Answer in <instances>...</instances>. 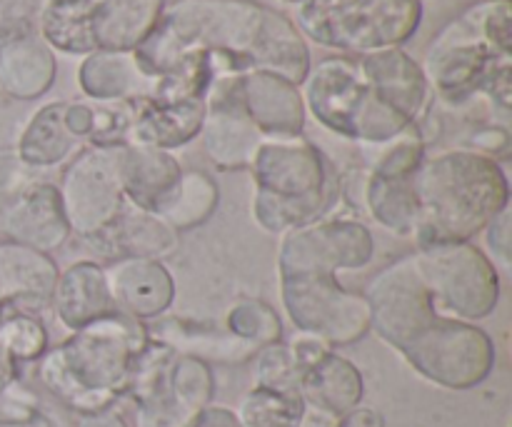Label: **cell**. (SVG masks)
<instances>
[{
  "label": "cell",
  "mask_w": 512,
  "mask_h": 427,
  "mask_svg": "<svg viewBox=\"0 0 512 427\" xmlns=\"http://www.w3.org/2000/svg\"><path fill=\"white\" fill-rule=\"evenodd\" d=\"M50 308L55 310L60 325L70 333L93 320L118 313L113 298H110L103 265L95 260H78L65 268L55 280Z\"/></svg>",
  "instance_id": "obj_24"
},
{
  "label": "cell",
  "mask_w": 512,
  "mask_h": 427,
  "mask_svg": "<svg viewBox=\"0 0 512 427\" xmlns=\"http://www.w3.org/2000/svg\"><path fill=\"white\" fill-rule=\"evenodd\" d=\"M358 68L375 98L403 115L410 125H420L433 113L435 95L425 78L423 65L403 48L360 55Z\"/></svg>",
  "instance_id": "obj_16"
},
{
  "label": "cell",
  "mask_w": 512,
  "mask_h": 427,
  "mask_svg": "<svg viewBox=\"0 0 512 427\" xmlns=\"http://www.w3.org/2000/svg\"><path fill=\"white\" fill-rule=\"evenodd\" d=\"M123 145H83L55 185L70 233L88 240L108 228L125 208L120 185Z\"/></svg>",
  "instance_id": "obj_13"
},
{
  "label": "cell",
  "mask_w": 512,
  "mask_h": 427,
  "mask_svg": "<svg viewBox=\"0 0 512 427\" xmlns=\"http://www.w3.org/2000/svg\"><path fill=\"white\" fill-rule=\"evenodd\" d=\"M78 85L88 100H140L153 90V78L133 50H93L80 60Z\"/></svg>",
  "instance_id": "obj_25"
},
{
  "label": "cell",
  "mask_w": 512,
  "mask_h": 427,
  "mask_svg": "<svg viewBox=\"0 0 512 427\" xmlns=\"http://www.w3.org/2000/svg\"><path fill=\"white\" fill-rule=\"evenodd\" d=\"M168 0H100L93 13L95 50H135L158 25Z\"/></svg>",
  "instance_id": "obj_27"
},
{
  "label": "cell",
  "mask_w": 512,
  "mask_h": 427,
  "mask_svg": "<svg viewBox=\"0 0 512 427\" xmlns=\"http://www.w3.org/2000/svg\"><path fill=\"white\" fill-rule=\"evenodd\" d=\"M103 270L118 313L150 323L163 318L173 305L175 280L163 260L118 258L103 265Z\"/></svg>",
  "instance_id": "obj_17"
},
{
  "label": "cell",
  "mask_w": 512,
  "mask_h": 427,
  "mask_svg": "<svg viewBox=\"0 0 512 427\" xmlns=\"http://www.w3.org/2000/svg\"><path fill=\"white\" fill-rule=\"evenodd\" d=\"M218 200V183L205 170H188V173L180 175L178 188H175L168 205L160 210V218L173 225L178 233L198 228L218 210Z\"/></svg>",
  "instance_id": "obj_32"
},
{
  "label": "cell",
  "mask_w": 512,
  "mask_h": 427,
  "mask_svg": "<svg viewBox=\"0 0 512 427\" xmlns=\"http://www.w3.org/2000/svg\"><path fill=\"white\" fill-rule=\"evenodd\" d=\"M375 238L358 218H325L285 230L278 243V275L360 270L373 260Z\"/></svg>",
  "instance_id": "obj_14"
},
{
  "label": "cell",
  "mask_w": 512,
  "mask_h": 427,
  "mask_svg": "<svg viewBox=\"0 0 512 427\" xmlns=\"http://www.w3.org/2000/svg\"><path fill=\"white\" fill-rule=\"evenodd\" d=\"M293 25L305 40L353 58L403 48L420 28V0H295Z\"/></svg>",
  "instance_id": "obj_6"
},
{
  "label": "cell",
  "mask_w": 512,
  "mask_h": 427,
  "mask_svg": "<svg viewBox=\"0 0 512 427\" xmlns=\"http://www.w3.org/2000/svg\"><path fill=\"white\" fill-rule=\"evenodd\" d=\"M363 215L373 218L388 233L413 238L418 225V198L413 178H383L368 170L363 190Z\"/></svg>",
  "instance_id": "obj_31"
},
{
  "label": "cell",
  "mask_w": 512,
  "mask_h": 427,
  "mask_svg": "<svg viewBox=\"0 0 512 427\" xmlns=\"http://www.w3.org/2000/svg\"><path fill=\"white\" fill-rule=\"evenodd\" d=\"M0 233L50 255L70 240L58 188L28 168L15 150H0Z\"/></svg>",
  "instance_id": "obj_10"
},
{
  "label": "cell",
  "mask_w": 512,
  "mask_h": 427,
  "mask_svg": "<svg viewBox=\"0 0 512 427\" xmlns=\"http://www.w3.org/2000/svg\"><path fill=\"white\" fill-rule=\"evenodd\" d=\"M305 113L318 125L355 145H375L410 128L408 120L380 103L358 68V58L333 55L310 65L298 85Z\"/></svg>",
  "instance_id": "obj_7"
},
{
  "label": "cell",
  "mask_w": 512,
  "mask_h": 427,
  "mask_svg": "<svg viewBox=\"0 0 512 427\" xmlns=\"http://www.w3.org/2000/svg\"><path fill=\"white\" fill-rule=\"evenodd\" d=\"M78 427H128V423L113 410H103V413L80 415Z\"/></svg>",
  "instance_id": "obj_47"
},
{
  "label": "cell",
  "mask_w": 512,
  "mask_h": 427,
  "mask_svg": "<svg viewBox=\"0 0 512 427\" xmlns=\"http://www.w3.org/2000/svg\"><path fill=\"white\" fill-rule=\"evenodd\" d=\"M58 75L55 50L38 33L0 45V90L15 100H35L48 93Z\"/></svg>",
  "instance_id": "obj_26"
},
{
  "label": "cell",
  "mask_w": 512,
  "mask_h": 427,
  "mask_svg": "<svg viewBox=\"0 0 512 427\" xmlns=\"http://www.w3.org/2000/svg\"><path fill=\"white\" fill-rule=\"evenodd\" d=\"M98 3L100 0H38L35 33L58 53H93V13Z\"/></svg>",
  "instance_id": "obj_30"
},
{
  "label": "cell",
  "mask_w": 512,
  "mask_h": 427,
  "mask_svg": "<svg viewBox=\"0 0 512 427\" xmlns=\"http://www.w3.org/2000/svg\"><path fill=\"white\" fill-rule=\"evenodd\" d=\"M253 373L255 388L278 390V393H298L300 378H303V368L285 340L263 345L253 355Z\"/></svg>",
  "instance_id": "obj_37"
},
{
  "label": "cell",
  "mask_w": 512,
  "mask_h": 427,
  "mask_svg": "<svg viewBox=\"0 0 512 427\" xmlns=\"http://www.w3.org/2000/svg\"><path fill=\"white\" fill-rule=\"evenodd\" d=\"M80 145L83 143L65 125V103L55 100L35 110L13 150L28 168L45 170L73 158Z\"/></svg>",
  "instance_id": "obj_28"
},
{
  "label": "cell",
  "mask_w": 512,
  "mask_h": 427,
  "mask_svg": "<svg viewBox=\"0 0 512 427\" xmlns=\"http://www.w3.org/2000/svg\"><path fill=\"white\" fill-rule=\"evenodd\" d=\"M195 427H238L235 415L225 408H205Z\"/></svg>",
  "instance_id": "obj_46"
},
{
  "label": "cell",
  "mask_w": 512,
  "mask_h": 427,
  "mask_svg": "<svg viewBox=\"0 0 512 427\" xmlns=\"http://www.w3.org/2000/svg\"><path fill=\"white\" fill-rule=\"evenodd\" d=\"M240 100L265 138H293L303 135L305 113L300 88L283 75L253 70L240 75Z\"/></svg>",
  "instance_id": "obj_20"
},
{
  "label": "cell",
  "mask_w": 512,
  "mask_h": 427,
  "mask_svg": "<svg viewBox=\"0 0 512 427\" xmlns=\"http://www.w3.org/2000/svg\"><path fill=\"white\" fill-rule=\"evenodd\" d=\"M205 100H135V118L125 145H143L173 153L200 135Z\"/></svg>",
  "instance_id": "obj_22"
},
{
  "label": "cell",
  "mask_w": 512,
  "mask_h": 427,
  "mask_svg": "<svg viewBox=\"0 0 512 427\" xmlns=\"http://www.w3.org/2000/svg\"><path fill=\"white\" fill-rule=\"evenodd\" d=\"M405 360L430 383L468 390L483 383L495 368V343L483 328L438 315L403 350Z\"/></svg>",
  "instance_id": "obj_11"
},
{
  "label": "cell",
  "mask_w": 512,
  "mask_h": 427,
  "mask_svg": "<svg viewBox=\"0 0 512 427\" xmlns=\"http://www.w3.org/2000/svg\"><path fill=\"white\" fill-rule=\"evenodd\" d=\"M38 395L23 383V380H13L8 388L0 393V425H30L38 418Z\"/></svg>",
  "instance_id": "obj_39"
},
{
  "label": "cell",
  "mask_w": 512,
  "mask_h": 427,
  "mask_svg": "<svg viewBox=\"0 0 512 427\" xmlns=\"http://www.w3.org/2000/svg\"><path fill=\"white\" fill-rule=\"evenodd\" d=\"M410 255L440 315L473 323L495 313L500 303V275L478 245L470 240L415 245Z\"/></svg>",
  "instance_id": "obj_9"
},
{
  "label": "cell",
  "mask_w": 512,
  "mask_h": 427,
  "mask_svg": "<svg viewBox=\"0 0 512 427\" xmlns=\"http://www.w3.org/2000/svg\"><path fill=\"white\" fill-rule=\"evenodd\" d=\"M145 330H148V338L155 340V343L168 345L173 353L198 358L208 365H243L253 360V355L260 350L248 340L233 335L223 323H215V320L163 315V318L145 323Z\"/></svg>",
  "instance_id": "obj_19"
},
{
  "label": "cell",
  "mask_w": 512,
  "mask_h": 427,
  "mask_svg": "<svg viewBox=\"0 0 512 427\" xmlns=\"http://www.w3.org/2000/svg\"><path fill=\"white\" fill-rule=\"evenodd\" d=\"M38 0H0V45L35 33Z\"/></svg>",
  "instance_id": "obj_40"
},
{
  "label": "cell",
  "mask_w": 512,
  "mask_h": 427,
  "mask_svg": "<svg viewBox=\"0 0 512 427\" xmlns=\"http://www.w3.org/2000/svg\"><path fill=\"white\" fill-rule=\"evenodd\" d=\"M88 145H125L135 118V100H90Z\"/></svg>",
  "instance_id": "obj_38"
},
{
  "label": "cell",
  "mask_w": 512,
  "mask_h": 427,
  "mask_svg": "<svg viewBox=\"0 0 512 427\" xmlns=\"http://www.w3.org/2000/svg\"><path fill=\"white\" fill-rule=\"evenodd\" d=\"M148 340L145 323L110 313L45 350L43 358L35 360L38 380L75 413H103L125 398L130 370Z\"/></svg>",
  "instance_id": "obj_4"
},
{
  "label": "cell",
  "mask_w": 512,
  "mask_h": 427,
  "mask_svg": "<svg viewBox=\"0 0 512 427\" xmlns=\"http://www.w3.org/2000/svg\"><path fill=\"white\" fill-rule=\"evenodd\" d=\"M60 270L50 255L0 240V318L10 313L38 315L50 308Z\"/></svg>",
  "instance_id": "obj_18"
},
{
  "label": "cell",
  "mask_w": 512,
  "mask_h": 427,
  "mask_svg": "<svg viewBox=\"0 0 512 427\" xmlns=\"http://www.w3.org/2000/svg\"><path fill=\"white\" fill-rule=\"evenodd\" d=\"M288 345H290V350H293L298 365L303 368V373L308 368H313L315 363H320L325 355L333 353V345H328L323 338H318V335H310V333L293 335V338L288 340Z\"/></svg>",
  "instance_id": "obj_43"
},
{
  "label": "cell",
  "mask_w": 512,
  "mask_h": 427,
  "mask_svg": "<svg viewBox=\"0 0 512 427\" xmlns=\"http://www.w3.org/2000/svg\"><path fill=\"white\" fill-rule=\"evenodd\" d=\"M510 205L505 210H500L498 215H495L493 220L488 223V228L483 230L485 233V243H488V258L493 260V265H500V268L510 270V263H512V255H510V248H512V235H510Z\"/></svg>",
  "instance_id": "obj_42"
},
{
  "label": "cell",
  "mask_w": 512,
  "mask_h": 427,
  "mask_svg": "<svg viewBox=\"0 0 512 427\" xmlns=\"http://www.w3.org/2000/svg\"><path fill=\"white\" fill-rule=\"evenodd\" d=\"M363 390L360 370L338 353H328L320 363L305 370L298 385L303 403L328 410L338 418L358 408L363 400Z\"/></svg>",
  "instance_id": "obj_29"
},
{
  "label": "cell",
  "mask_w": 512,
  "mask_h": 427,
  "mask_svg": "<svg viewBox=\"0 0 512 427\" xmlns=\"http://www.w3.org/2000/svg\"><path fill=\"white\" fill-rule=\"evenodd\" d=\"M178 158L168 150L143 148V145H123L120 158V185L125 203L148 213H158L173 198L180 183Z\"/></svg>",
  "instance_id": "obj_23"
},
{
  "label": "cell",
  "mask_w": 512,
  "mask_h": 427,
  "mask_svg": "<svg viewBox=\"0 0 512 427\" xmlns=\"http://www.w3.org/2000/svg\"><path fill=\"white\" fill-rule=\"evenodd\" d=\"M138 65L158 78L188 55H208L218 78L253 70L283 75L300 85L310 48L293 20L255 0H173L153 33L133 50Z\"/></svg>",
  "instance_id": "obj_1"
},
{
  "label": "cell",
  "mask_w": 512,
  "mask_h": 427,
  "mask_svg": "<svg viewBox=\"0 0 512 427\" xmlns=\"http://www.w3.org/2000/svg\"><path fill=\"white\" fill-rule=\"evenodd\" d=\"M510 143L512 140L508 125L493 120V123L475 125V128L465 135V140H460L458 145L460 148L475 150V153L480 155H488V158L493 160H500L510 153Z\"/></svg>",
  "instance_id": "obj_41"
},
{
  "label": "cell",
  "mask_w": 512,
  "mask_h": 427,
  "mask_svg": "<svg viewBox=\"0 0 512 427\" xmlns=\"http://www.w3.org/2000/svg\"><path fill=\"white\" fill-rule=\"evenodd\" d=\"M280 300L298 328L323 338L328 345H350L370 333V308L363 293L340 285L335 275H278Z\"/></svg>",
  "instance_id": "obj_12"
},
{
  "label": "cell",
  "mask_w": 512,
  "mask_h": 427,
  "mask_svg": "<svg viewBox=\"0 0 512 427\" xmlns=\"http://www.w3.org/2000/svg\"><path fill=\"white\" fill-rule=\"evenodd\" d=\"M338 427H385V423H383V415H380L378 410L360 408L358 405V408L350 410L348 415L340 418Z\"/></svg>",
  "instance_id": "obj_45"
},
{
  "label": "cell",
  "mask_w": 512,
  "mask_h": 427,
  "mask_svg": "<svg viewBox=\"0 0 512 427\" xmlns=\"http://www.w3.org/2000/svg\"><path fill=\"white\" fill-rule=\"evenodd\" d=\"M340 418L338 415L328 413L323 408H315V405H303V413H300V420L295 427H338Z\"/></svg>",
  "instance_id": "obj_44"
},
{
  "label": "cell",
  "mask_w": 512,
  "mask_h": 427,
  "mask_svg": "<svg viewBox=\"0 0 512 427\" xmlns=\"http://www.w3.org/2000/svg\"><path fill=\"white\" fill-rule=\"evenodd\" d=\"M215 393L210 365L148 340L135 358L125 398L135 427H195Z\"/></svg>",
  "instance_id": "obj_8"
},
{
  "label": "cell",
  "mask_w": 512,
  "mask_h": 427,
  "mask_svg": "<svg viewBox=\"0 0 512 427\" xmlns=\"http://www.w3.org/2000/svg\"><path fill=\"white\" fill-rule=\"evenodd\" d=\"M85 243L98 255L110 260L118 258H148L165 260L178 250V230L165 223L158 213H148L125 203L123 213L105 230L88 238Z\"/></svg>",
  "instance_id": "obj_21"
},
{
  "label": "cell",
  "mask_w": 512,
  "mask_h": 427,
  "mask_svg": "<svg viewBox=\"0 0 512 427\" xmlns=\"http://www.w3.org/2000/svg\"><path fill=\"white\" fill-rule=\"evenodd\" d=\"M285 3H295V0H285Z\"/></svg>",
  "instance_id": "obj_48"
},
{
  "label": "cell",
  "mask_w": 512,
  "mask_h": 427,
  "mask_svg": "<svg viewBox=\"0 0 512 427\" xmlns=\"http://www.w3.org/2000/svg\"><path fill=\"white\" fill-rule=\"evenodd\" d=\"M363 165L373 175H383V178H413L415 170L423 163L425 153H428V143H425L423 133L418 125H410L403 133L395 138L385 140V143L375 145H358Z\"/></svg>",
  "instance_id": "obj_33"
},
{
  "label": "cell",
  "mask_w": 512,
  "mask_h": 427,
  "mask_svg": "<svg viewBox=\"0 0 512 427\" xmlns=\"http://www.w3.org/2000/svg\"><path fill=\"white\" fill-rule=\"evenodd\" d=\"M223 325L233 335L253 343L255 348H263V345L283 340L280 315L275 313L273 305L260 298H240L238 303L230 305Z\"/></svg>",
  "instance_id": "obj_35"
},
{
  "label": "cell",
  "mask_w": 512,
  "mask_h": 427,
  "mask_svg": "<svg viewBox=\"0 0 512 427\" xmlns=\"http://www.w3.org/2000/svg\"><path fill=\"white\" fill-rule=\"evenodd\" d=\"M0 350L15 363H35L48 350V330L38 315L10 313L0 318Z\"/></svg>",
  "instance_id": "obj_36"
},
{
  "label": "cell",
  "mask_w": 512,
  "mask_h": 427,
  "mask_svg": "<svg viewBox=\"0 0 512 427\" xmlns=\"http://www.w3.org/2000/svg\"><path fill=\"white\" fill-rule=\"evenodd\" d=\"M303 405L300 393L253 388L240 398L233 415L238 427H295Z\"/></svg>",
  "instance_id": "obj_34"
},
{
  "label": "cell",
  "mask_w": 512,
  "mask_h": 427,
  "mask_svg": "<svg viewBox=\"0 0 512 427\" xmlns=\"http://www.w3.org/2000/svg\"><path fill=\"white\" fill-rule=\"evenodd\" d=\"M200 138L218 170H250L265 135L245 113L240 100V75H223L210 85Z\"/></svg>",
  "instance_id": "obj_15"
},
{
  "label": "cell",
  "mask_w": 512,
  "mask_h": 427,
  "mask_svg": "<svg viewBox=\"0 0 512 427\" xmlns=\"http://www.w3.org/2000/svg\"><path fill=\"white\" fill-rule=\"evenodd\" d=\"M413 188L418 198L415 245L473 240L510 205V183L500 160L460 145L425 153Z\"/></svg>",
  "instance_id": "obj_3"
},
{
  "label": "cell",
  "mask_w": 512,
  "mask_h": 427,
  "mask_svg": "<svg viewBox=\"0 0 512 427\" xmlns=\"http://www.w3.org/2000/svg\"><path fill=\"white\" fill-rule=\"evenodd\" d=\"M433 95L450 108L483 98L500 123L512 108V0H478L443 25L423 60Z\"/></svg>",
  "instance_id": "obj_2"
},
{
  "label": "cell",
  "mask_w": 512,
  "mask_h": 427,
  "mask_svg": "<svg viewBox=\"0 0 512 427\" xmlns=\"http://www.w3.org/2000/svg\"><path fill=\"white\" fill-rule=\"evenodd\" d=\"M253 220L270 235L325 218L338 198V175L305 135L265 138L250 165Z\"/></svg>",
  "instance_id": "obj_5"
}]
</instances>
